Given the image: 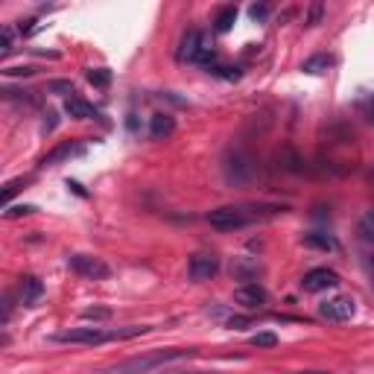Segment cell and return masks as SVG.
I'll return each mask as SVG.
<instances>
[{
    "label": "cell",
    "mask_w": 374,
    "mask_h": 374,
    "mask_svg": "<svg viewBox=\"0 0 374 374\" xmlns=\"http://www.w3.org/2000/svg\"><path fill=\"white\" fill-rule=\"evenodd\" d=\"M149 328L147 325H132V328H114V330H106V328H70V330H62L56 333V342L62 345H103V342H111V339H132V337H141Z\"/></svg>",
    "instance_id": "6da1fadb"
},
{
    "label": "cell",
    "mask_w": 374,
    "mask_h": 374,
    "mask_svg": "<svg viewBox=\"0 0 374 374\" xmlns=\"http://www.w3.org/2000/svg\"><path fill=\"white\" fill-rule=\"evenodd\" d=\"M196 357L193 348H167V351H152V354H141V357H132L123 366H117L106 374H149L155 368H161L167 363H179V360H190Z\"/></svg>",
    "instance_id": "7a4b0ae2"
},
{
    "label": "cell",
    "mask_w": 374,
    "mask_h": 374,
    "mask_svg": "<svg viewBox=\"0 0 374 374\" xmlns=\"http://www.w3.org/2000/svg\"><path fill=\"white\" fill-rule=\"evenodd\" d=\"M254 220H258V211H249L243 205H223V208H213L208 213V223L216 231H237V228H246Z\"/></svg>",
    "instance_id": "3957f363"
},
{
    "label": "cell",
    "mask_w": 374,
    "mask_h": 374,
    "mask_svg": "<svg viewBox=\"0 0 374 374\" xmlns=\"http://www.w3.org/2000/svg\"><path fill=\"white\" fill-rule=\"evenodd\" d=\"M179 62H190V65H205L211 70L213 65V50L205 44V35L199 30H187L182 44H179Z\"/></svg>",
    "instance_id": "277c9868"
},
{
    "label": "cell",
    "mask_w": 374,
    "mask_h": 374,
    "mask_svg": "<svg viewBox=\"0 0 374 374\" xmlns=\"http://www.w3.org/2000/svg\"><path fill=\"white\" fill-rule=\"evenodd\" d=\"M68 266H70L76 275L88 278V281H106L108 275H111V266H108L103 258H94V254H70V258H68Z\"/></svg>",
    "instance_id": "5b68a950"
},
{
    "label": "cell",
    "mask_w": 374,
    "mask_h": 374,
    "mask_svg": "<svg viewBox=\"0 0 374 374\" xmlns=\"http://www.w3.org/2000/svg\"><path fill=\"white\" fill-rule=\"evenodd\" d=\"M216 272H220V258H216L213 251H196V254H190V261H187L190 281H211Z\"/></svg>",
    "instance_id": "8992f818"
},
{
    "label": "cell",
    "mask_w": 374,
    "mask_h": 374,
    "mask_svg": "<svg viewBox=\"0 0 374 374\" xmlns=\"http://www.w3.org/2000/svg\"><path fill=\"white\" fill-rule=\"evenodd\" d=\"M354 310H357V304H354L351 295H337V299H328L319 307V313L328 322H348L354 316Z\"/></svg>",
    "instance_id": "52a82bcc"
},
{
    "label": "cell",
    "mask_w": 374,
    "mask_h": 374,
    "mask_svg": "<svg viewBox=\"0 0 374 374\" xmlns=\"http://www.w3.org/2000/svg\"><path fill=\"white\" fill-rule=\"evenodd\" d=\"M339 284V275L328 269V266H319V269H310L304 278H301V289L304 292H322V289H333Z\"/></svg>",
    "instance_id": "ba28073f"
},
{
    "label": "cell",
    "mask_w": 374,
    "mask_h": 374,
    "mask_svg": "<svg viewBox=\"0 0 374 374\" xmlns=\"http://www.w3.org/2000/svg\"><path fill=\"white\" fill-rule=\"evenodd\" d=\"M234 301L246 310H261L266 304V289L261 284H243V287H237V292H234Z\"/></svg>",
    "instance_id": "9c48e42d"
},
{
    "label": "cell",
    "mask_w": 374,
    "mask_h": 374,
    "mask_svg": "<svg viewBox=\"0 0 374 374\" xmlns=\"http://www.w3.org/2000/svg\"><path fill=\"white\" fill-rule=\"evenodd\" d=\"M249 175H251V164H249V158H246L243 152H234L231 158L225 161V179L240 185V182L249 179Z\"/></svg>",
    "instance_id": "30bf717a"
},
{
    "label": "cell",
    "mask_w": 374,
    "mask_h": 374,
    "mask_svg": "<svg viewBox=\"0 0 374 374\" xmlns=\"http://www.w3.org/2000/svg\"><path fill=\"white\" fill-rule=\"evenodd\" d=\"M65 111L68 117H73V120H100V108H94L91 103L80 100V96H68V103H65Z\"/></svg>",
    "instance_id": "8fae6325"
},
{
    "label": "cell",
    "mask_w": 374,
    "mask_h": 374,
    "mask_svg": "<svg viewBox=\"0 0 374 374\" xmlns=\"http://www.w3.org/2000/svg\"><path fill=\"white\" fill-rule=\"evenodd\" d=\"M175 132V117L173 114H152L149 117V137H155V141H161V137H170Z\"/></svg>",
    "instance_id": "7c38bea8"
},
{
    "label": "cell",
    "mask_w": 374,
    "mask_h": 374,
    "mask_svg": "<svg viewBox=\"0 0 374 374\" xmlns=\"http://www.w3.org/2000/svg\"><path fill=\"white\" fill-rule=\"evenodd\" d=\"M82 152H85V147H82V144H73V141H68V144H62V147H56L53 152H47L44 158H42V167H56L58 161L73 158V155H82Z\"/></svg>",
    "instance_id": "4fadbf2b"
},
{
    "label": "cell",
    "mask_w": 374,
    "mask_h": 374,
    "mask_svg": "<svg viewBox=\"0 0 374 374\" xmlns=\"http://www.w3.org/2000/svg\"><path fill=\"white\" fill-rule=\"evenodd\" d=\"M44 292V284L35 278V275H27V278H21V304L24 307H32L38 299H42Z\"/></svg>",
    "instance_id": "5bb4252c"
},
{
    "label": "cell",
    "mask_w": 374,
    "mask_h": 374,
    "mask_svg": "<svg viewBox=\"0 0 374 374\" xmlns=\"http://www.w3.org/2000/svg\"><path fill=\"white\" fill-rule=\"evenodd\" d=\"M330 68H333V56H328V53L310 56V58H304V65H301L304 73H325V70H330Z\"/></svg>",
    "instance_id": "9a60e30c"
},
{
    "label": "cell",
    "mask_w": 374,
    "mask_h": 374,
    "mask_svg": "<svg viewBox=\"0 0 374 374\" xmlns=\"http://www.w3.org/2000/svg\"><path fill=\"white\" fill-rule=\"evenodd\" d=\"M234 21H237V6H223L213 18V27H216V32H228L234 27Z\"/></svg>",
    "instance_id": "2e32d148"
},
{
    "label": "cell",
    "mask_w": 374,
    "mask_h": 374,
    "mask_svg": "<svg viewBox=\"0 0 374 374\" xmlns=\"http://www.w3.org/2000/svg\"><path fill=\"white\" fill-rule=\"evenodd\" d=\"M88 82H91L94 88H108L111 70H108V68H94V70H88Z\"/></svg>",
    "instance_id": "e0dca14e"
},
{
    "label": "cell",
    "mask_w": 374,
    "mask_h": 374,
    "mask_svg": "<svg viewBox=\"0 0 374 374\" xmlns=\"http://www.w3.org/2000/svg\"><path fill=\"white\" fill-rule=\"evenodd\" d=\"M304 246H316V249H337V243H333V237H328V234H304Z\"/></svg>",
    "instance_id": "ac0fdd59"
},
{
    "label": "cell",
    "mask_w": 374,
    "mask_h": 374,
    "mask_svg": "<svg viewBox=\"0 0 374 374\" xmlns=\"http://www.w3.org/2000/svg\"><path fill=\"white\" fill-rule=\"evenodd\" d=\"M249 342L254 348H275V345H278V337H275V333H269V330H263V333H254Z\"/></svg>",
    "instance_id": "d6986e66"
},
{
    "label": "cell",
    "mask_w": 374,
    "mask_h": 374,
    "mask_svg": "<svg viewBox=\"0 0 374 374\" xmlns=\"http://www.w3.org/2000/svg\"><path fill=\"white\" fill-rule=\"evenodd\" d=\"M108 316H111L108 307H88V310H82V319H88V322H103Z\"/></svg>",
    "instance_id": "ffe728a7"
},
{
    "label": "cell",
    "mask_w": 374,
    "mask_h": 374,
    "mask_svg": "<svg viewBox=\"0 0 374 374\" xmlns=\"http://www.w3.org/2000/svg\"><path fill=\"white\" fill-rule=\"evenodd\" d=\"M211 70H213V73H220V76H225V80H240V70H237V68H228V65H213Z\"/></svg>",
    "instance_id": "44dd1931"
},
{
    "label": "cell",
    "mask_w": 374,
    "mask_h": 374,
    "mask_svg": "<svg viewBox=\"0 0 374 374\" xmlns=\"http://www.w3.org/2000/svg\"><path fill=\"white\" fill-rule=\"evenodd\" d=\"M12 50V27H4V32H0V53H9Z\"/></svg>",
    "instance_id": "7402d4cb"
},
{
    "label": "cell",
    "mask_w": 374,
    "mask_h": 374,
    "mask_svg": "<svg viewBox=\"0 0 374 374\" xmlns=\"http://www.w3.org/2000/svg\"><path fill=\"white\" fill-rule=\"evenodd\" d=\"M249 15L254 18V21H266V18H269V6H263V4H254V6L249 9Z\"/></svg>",
    "instance_id": "603a6c76"
},
{
    "label": "cell",
    "mask_w": 374,
    "mask_h": 374,
    "mask_svg": "<svg viewBox=\"0 0 374 374\" xmlns=\"http://www.w3.org/2000/svg\"><path fill=\"white\" fill-rule=\"evenodd\" d=\"M50 91H62V94H76L73 82H62V80H56V82H50Z\"/></svg>",
    "instance_id": "cb8c5ba5"
},
{
    "label": "cell",
    "mask_w": 374,
    "mask_h": 374,
    "mask_svg": "<svg viewBox=\"0 0 374 374\" xmlns=\"http://www.w3.org/2000/svg\"><path fill=\"white\" fill-rule=\"evenodd\" d=\"M35 208L32 205H15V208H6V216H21V213H32Z\"/></svg>",
    "instance_id": "d4e9b609"
},
{
    "label": "cell",
    "mask_w": 374,
    "mask_h": 374,
    "mask_svg": "<svg viewBox=\"0 0 374 374\" xmlns=\"http://www.w3.org/2000/svg\"><path fill=\"white\" fill-rule=\"evenodd\" d=\"M249 322H251L249 316H231V319H228V328H246Z\"/></svg>",
    "instance_id": "484cf974"
},
{
    "label": "cell",
    "mask_w": 374,
    "mask_h": 374,
    "mask_svg": "<svg viewBox=\"0 0 374 374\" xmlns=\"http://www.w3.org/2000/svg\"><path fill=\"white\" fill-rule=\"evenodd\" d=\"M6 76H30L32 73V68H9V70H4Z\"/></svg>",
    "instance_id": "4316f807"
},
{
    "label": "cell",
    "mask_w": 374,
    "mask_h": 374,
    "mask_svg": "<svg viewBox=\"0 0 374 374\" xmlns=\"http://www.w3.org/2000/svg\"><path fill=\"white\" fill-rule=\"evenodd\" d=\"M319 18H322V4H316V6L310 9V18H307V24H316Z\"/></svg>",
    "instance_id": "83f0119b"
},
{
    "label": "cell",
    "mask_w": 374,
    "mask_h": 374,
    "mask_svg": "<svg viewBox=\"0 0 374 374\" xmlns=\"http://www.w3.org/2000/svg\"><path fill=\"white\" fill-rule=\"evenodd\" d=\"M299 374H330V371H299Z\"/></svg>",
    "instance_id": "f1b7e54d"
},
{
    "label": "cell",
    "mask_w": 374,
    "mask_h": 374,
    "mask_svg": "<svg viewBox=\"0 0 374 374\" xmlns=\"http://www.w3.org/2000/svg\"><path fill=\"white\" fill-rule=\"evenodd\" d=\"M371 263H374V246H371Z\"/></svg>",
    "instance_id": "f546056e"
},
{
    "label": "cell",
    "mask_w": 374,
    "mask_h": 374,
    "mask_svg": "<svg viewBox=\"0 0 374 374\" xmlns=\"http://www.w3.org/2000/svg\"><path fill=\"white\" fill-rule=\"evenodd\" d=\"M175 374H182V371H175Z\"/></svg>",
    "instance_id": "4dcf8cb0"
},
{
    "label": "cell",
    "mask_w": 374,
    "mask_h": 374,
    "mask_svg": "<svg viewBox=\"0 0 374 374\" xmlns=\"http://www.w3.org/2000/svg\"><path fill=\"white\" fill-rule=\"evenodd\" d=\"M371 216H374V213H371Z\"/></svg>",
    "instance_id": "1f68e13d"
}]
</instances>
